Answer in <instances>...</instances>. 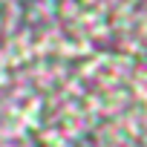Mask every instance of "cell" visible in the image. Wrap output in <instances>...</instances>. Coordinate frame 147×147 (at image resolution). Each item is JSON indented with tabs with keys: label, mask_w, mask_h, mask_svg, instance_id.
I'll return each mask as SVG.
<instances>
[{
	"label": "cell",
	"mask_w": 147,
	"mask_h": 147,
	"mask_svg": "<svg viewBox=\"0 0 147 147\" xmlns=\"http://www.w3.org/2000/svg\"><path fill=\"white\" fill-rule=\"evenodd\" d=\"M144 147H147V144H144Z\"/></svg>",
	"instance_id": "cell-1"
}]
</instances>
